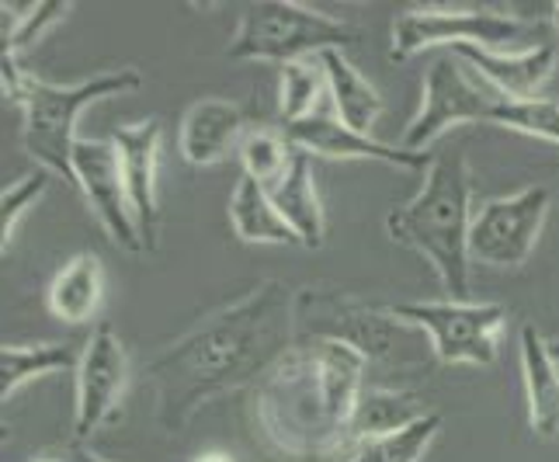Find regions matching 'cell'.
Wrapping results in <instances>:
<instances>
[{
	"mask_svg": "<svg viewBox=\"0 0 559 462\" xmlns=\"http://www.w3.org/2000/svg\"><path fill=\"white\" fill-rule=\"evenodd\" d=\"M317 60L323 67L326 94H331V102H334V108L341 115V122L369 137V129L376 126V119L382 115V94L355 70V63L348 60V56H344V49H331V52L317 56Z\"/></svg>",
	"mask_w": 559,
	"mask_h": 462,
	"instance_id": "20",
	"label": "cell"
},
{
	"mask_svg": "<svg viewBox=\"0 0 559 462\" xmlns=\"http://www.w3.org/2000/svg\"><path fill=\"white\" fill-rule=\"evenodd\" d=\"M493 126L525 132V137H538L559 146V102L552 98H508L500 105Z\"/></svg>",
	"mask_w": 559,
	"mask_h": 462,
	"instance_id": "27",
	"label": "cell"
},
{
	"mask_svg": "<svg viewBox=\"0 0 559 462\" xmlns=\"http://www.w3.org/2000/svg\"><path fill=\"white\" fill-rule=\"evenodd\" d=\"M361 32L341 17H331L296 0H261L247 4L240 25L226 46L237 63H302L331 49H348Z\"/></svg>",
	"mask_w": 559,
	"mask_h": 462,
	"instance_id": "6",
	"label": "cell"
},
{
	"mask_svg": "<svg viewBox=\"0 0 559 462\" xmlns=\"http://www.w3.org/2000/svg\"><path fill=\"white\" fill-rule=\"evenodd\" d=\"M508 94H500L490 81H484L469 63L459 56H438L424 81V105L414 115V122L403 132V150L428 153V146L455 126L490 122L497 119Z\"/></svg>",
	"mask_w": 559,
	"mask_h": 462,
	"instance_id": "7",
	"label": "cell"
},
{
	"mask_svg": "<svg viewBox=\"0 0 559 462\" xmlns=\"http://www.w3.org/2000/svg\"><path fill=\"white\" fill-rule=\"evenodd\" d=\"M552 25H556V32H559V4H552Z\"/></svg>",
	"mask_w": 559,
	"mask_h": 462,
	"instance_id": "32",
	"label": "cell"
},
{
	"mask_svg": "<svg viewBox=\"0 0 559 462\" xmlns=\"http://www.w3.org/2000/svg\"><path fill=\"white\" fill-rule=\"evenodd\" d=\"M522 376L528 396V425L538 438L559 435V362L549 341L532 323L522 327Z\"/></svg>",
	"mask_w": 559,
	"mask_h": 462,
	"instance_id": "18",
	"label": "cell"
},
{
	"mask_svg": "<svg viewBox=\"0 0 559 462\" xmlns=\"http://www.w3.org/2000/svg\"><path fill=\"white\" fill-rule=\"evenodd\" d=\"M237 153H240V164H243V178L258 181L261 188H275L285 178L288 164H293L296 146L285 132L250 129Z\"/></svg>",
	"mask_w": 559,
	"mask_h": 462,
	"instance_id": "24",
	"label": "cell"
},
{
	"mask_svg": "<svg viewBox=\"0 0 559 462\" xmlns=\"http://www.w3.org/2000/svg\"><path fill=\"white\" fill-rule=\"evenodd\" d=\"M73 170H76V191L87 199L91 213L105 226L108 240L115 247L129 250V254H146L136 220H132V209H129V191H126L115 143L81 140L73 150Z\"/></svg>",
	"mask_w": 559,
	"mask_h": 462,
	"instance_id": "12",
	"label": "cell"
},
{
	"mask_svg": "<svg viewBox=\"0 0 559 462\" xmlns=\"http://www.w3.org/2000/svg\"><path fill=\"white\" fill-rule=\"evenodd\" d=\"M365 362L337 341H296L250 390V425L275 455L331 462L352 455V414L365 393Z\"/></svg>",
	"mask_w": 559,
	"mask_h": 462,
	"instance_id": "2",
	"label": "cell"
},
{
	"mask_svg": "<svg viewBox=\"0 0 559 462\" xmlns=\"http://www.w3.org/2000/svg\"><path fill=\"white\" fill-rule=\"evenodd\" d=\"M473 175L462 150L435 153V164L417 196L385 216L390 237L435 268L449 299L469 303V229H473Z\"/></svg>",
	"mask_w": 559,
	"mask_h": 462,
	"instance_id": "3",
	"label": "cell"
},
{
	"mask_svg": "<svg viewBox=\"0 0 559 462\" xmlns=\"http://www.w3.org/2000/svg\"><path fill=\"white\" fill-rule=\"evenodd\" d=\"M282 132L293 140L296 150L310 153V157H334V161H379L390 167H403V170H424L428 175L435 164V153H414L403 146H390L379 143L365 132H355L352 126H344L341 119H331V115H310L296 126H282Z\"/></svg>",
	"mask_w": 559,
	"mask_h": 462,
	"instance_id": "14",
	"label": "cell"
},
{
	"mask_svg": "<svg viewBox=\"0 0 559 462\" xmlns=\"http://www.w3.org/2000/svg\"><path fill=\"white\" fill-rule=\"evenodd\" d=\"M229 223H234V234L247 244H299L293 226L282 220L272 196H267V188L250 178H240L234 196H229Z\"/></svg>",
	"mask_w": 559,
	"mask_h": 462,
	"instance_id": "23",
	"label": "cell"
},
{
	"mask_svg": "<svg viewBox=\"0 0 559 462\" xmlns=\"http://www.w3.org/2000/svg\"><path fill=\"white\" fill-rule=\"evenodd\" d=\"M84 348L67 341H46V344H4L0 348V400H11L17 390L32 379H43L52 372H76Z\"/></svg>",
	"mask_w": 559,
	"mask_h": 462,
	"instance_id": "22",
	"label": "cell"
},
{
	"mask_svg": "<svg viewBox=\"0 0 559 462\" xmlns=\"http://www.w3.org/2000/svg\"><path fill=\"white\" fill-rule=\"evenodd\" d=\"M35 462H63V459H35Z\"/></svg>",
	"mask_w": 559,
	"mask_h": 462,
	"instance_id": "34",
	"label": "cell"
},
{
	"mask_svg": "<svg viewBox=\"0 0 559 462\" xmlns=\"http://www.w3.org/2000/svg\"><path fill=\"white\" fill-rule=\"evenodd\" d=\"M247 137V111L226 98H202L181 119V157L191 167H212L240 150Z\"/></svg>",
	"mask_w": 559,
	"mask_h": 462,
	"instance_id": "16",
	"label": "cell"
},
{
	"mask_svg": "<svg viewBox=\"0 0 559 462\" xmlns=\"http://www.w3.org/2000/svg\"><path fill=\"white\" fill-rule=\"evenodd\" d=\"M160 140H164V126L157 119L119 126L111 132V143L119 150L126 191H129V209L132 220H136L146 254L160 247V196H157Z\"/></svg>",
	"mask_w": 559,
	"mask_h": 462,
	"instance_id": "13",
	"label": "cell"
},
{
	"mask_svg": "<svg viewBox=\"0 0 559 462\" xmlns=\"http://www.w3.org/2000/svg\"><path fill=\"white\" fill-rule=\"evenodd\" d=\"M195 462H234L226 452H205V455H199Z\"/></svg>",
	"mask_w": 559,
	"mask_h": 462,
	"instance_id": "31",
	"label": "cell"
},
{
	"mask_svg": "<svg viewBox=\"0 0 559 462\" xmlns=\"http://www.w3.org/2000/svg\"><path fill=\"white\" fill-rule=\"evenodd\" d=\"M538 25L514 14H497L484 8H407L393 25V60H411L424 49L484 46L500 49L535 38Z\"/></svg>",
	"mask_w": 559,
	"mask_h": 462,
	"instance_id": "8",
	"label": "cell"
},
{
	"mask_svg": "<svg viewBox=\"0 0 559 462\" xmlns=\"http://www.w3.org/2000/svg\"><path fill=\"white\" fill-rule=\"evenodd\" d=\"M549 348H552V355H556V362H559V341H549Z\"/></svg>",
	"mask_w": 559,
	"mask_h": 462,
	"instance_id": "33",
	"label": "cell"
},
{
	"mask_svg": "<svg viewBox=\"0 0 559 462\" xmlns=\"http://www.w3.org/2000/svg\"><path fill=\"white\" fill-rule=\"evenodd\" d=\"M275 209L282 213V220L293 226V234L299 237L302 247H323L326 240V216H323V202H320V191L313 181V157L310 153L296 150L293 164H288L285 178L267 188Z\"/></svg>",
	"mask_w": 559,
	"mask_h": 462,
	"instance_id": "17",
	"label": "cell"
},
{
	"mask_svg": "<svg viewBox=\"0 0 559 462\" xmlns=\"http://www.w3.org/2000/svg\"><path fill=\"white\" fill-rule=\"evenodd\" d=\"M296 344V293L267 279L146 362L164 435H181L205 403L254 390Z\"/></svg>",
	"mask_w": 559,
	"mask_h": 462,
	"instance_id": "1",
	"label": "cell"
},
{
	"mask_svg": "<svg viewBox=\"0 0 559 462\" xmlns=\"http://www.w3.org/2000/svg\"><path fill=\"white\" fill-rule=\"evenodd\" d=\"M105 299V268L94 254H76L49 282V313L63 323H87L98 317Z\"/></svg>",
	"mask_w": 559,
	"mask_h": 462,
	"instance_id": "21",
	"label": "cell"
},
{
	"mask_svg": "<svg viewBox=\"0 0 559 462\" xmlns=\"http://www.w3.org/2000/svg\"><path fill=\"white\" fill-rule=\"evenodd\" d=\"M549 205L552 196L546 185H532L518 196L484 202L473 216L469 258L487 268H522L543 237Z\"/></svg>",
	"mask_w": 559,
	"mask_h": 462,
	"instance_id": "10",
	"label": "cell"
},
{
	"mask_svg": "<svg viewBox=\"0 0 559 462\" xmlns=\"http://www.w3.org/2000/svg\"><path fill=\"white\" fill-rule=\"evenodd\" d=\"M320 94H326V76H323L320 60L285 63L282 67V98H278L282 126H296L302 119H310Z\"/></svg>",
	"mask_w": 559,
	"mask_h": 462,
	"instance_id": "26",
	"label": "cell"
},
{
	"mask_svg": "<svg viewBox=\"0 0 559 462\" xmlns=\"http://www.w3.org/2000/svg\"><path fill=\"white\" fill-rule=\"evenodd\" d=\"M143 84V76L126 67L115 73H98L81 84H49L43 76H32L14 52H4V94L25 111V150L28 157L43 164L46 175L63 178L76 188L73 150L81 143L76 119L81 111L102 98L129 94Z\"/></svg>",
	"mask_w": 559,
	"mask_h": 462,
	"instance_id": "4",
	"label": "cell"
},
{
	"mask_svg": "<svg viewBox=\"0 0 559 462\" xmlns=\"http://www.w3.org/2000/svg\"><path fill=\"white\" fill-rule=\"evenodd\" d=\"M462 63H469L484 81H490L508 98H538V91L556 73V46L538 43L522 52H497L484 46H455L449 49Z\"/></svg>",
	"mask_w": 559,
	"mask_h": 462,
	"instance_id": "15",
	"label": "cell"
},
{
	"mask_svg": "<svg viewBox=\"0 0 559 462\" xmlns=\"http://www.w3.org/2000/svg\"><path fill=\"white\" fill-rule=\"evenodd\" d=\"M296 341H337L365 362L393 365L400 372L428 369L435 348L420 327L393 317L385 306H369L331 285L296 288Z\"/></svg>",
	"mask_w": 559,
	"mask_h": 462,
	"instance_id": "5",
	"label": "cell"
},
{
	"mask_svg": "<svg viewBox=\"0 0 559 462\" xmlns=\"http://www.w3.org/2000/svg\"><path fill=\"white\" fill-rule=\"evenodd\" d=\"M63 462H108V459H102L94 449H87L84 441H70L67 452H63Z\"/></svg>",
	"mask_w": 559,
	"mask_h": 462,
	"instance_id": "30",
	"label": "cell"
},
{
	"mask_svg": "<svg viewBox=\"0 0 559 462\" xmlns=\"http://www.w3.org/2000/svg\"><path fill=\"white\" fill-rule=\"evenodd\" d=\"M431 411L424 407V400L407 390H365L358 396V407L352 414V449L365 446V441L393 438L400 431H407L417 425L420 417H428Z\"/></svg>",
	"mask_w": 559,
	"mask_h": 462,
	"instance_id": "19",
	"label": "cell"
},
{
	"mask_svg": "<svg viewBox=\"0 0 559 462\" xmlns=\"http://www.w3.org/2000/svg\"><path fill=\"white\" fill-rule=\"evenodd\" d=\"M393 317L420 327L431 337L441 365H493L497 337L508 323V306L497 303H393Z\"/></svg>",
	"mask_w": 559,
	"mask_h": 462,
	"instance_id": "9",
	"label": "cell"
},
{
	"mask_svg": "<svg viewBox=\"0 0 559 462\" xmlns=\"http://www.w3.org/2000/svg\"><path fill=\"white\" fill-rule=\"evenodd\" d=\"M73 4H63V0H46V4H32L28 11H22V22H17L8 35H4V52H22L28 46H35L52 25H60L67 11Z\"/></svg>",
	"mask_w": 559,
	"mask_h": 462,
	"instance_id": "29",
	"label": "cell"
},
{
	"mask_svg": "<svg viewBox=\"0 0 559 462\" xmlns=\"http://www.w3.org/2000/svg\"><path fill=\"white\" fill-rule=\"evenodd\" d=\"M46 188H49L46 170H38V175H28L22 181H14L11 188H4V196H0V234H4V254H8V244L14 240L17 223L32 213V205L46 196Z\"/></svg>",
	"mask_w": 559,
	"mask_h": 462,
	"instance_id": "28",
	"label": "cell"
},
{
	"mask_svg": "<svg viewBox=\"0 0 559 462\" xmlns=\"http://www.w3.org/2000/svg\"><path fill=\"white\" fill-rule=\"evenodd\" d=\"M129 382V355L111 323H98L84 341V355L76 365V400H73V441L98 435L111 414L119 411Z\"/></svg>",
	"mask_w": 559,
	"mask_h": 462,
	"instance_id": "11",
	"label": "cell"
},
{
	"mask_svg": "<svg viewBox=\"0 0 559 462\" xmlns=\"http://www.w3.org/2000/svg\"><path fill=\"white\" fill-rule=\"evenodd\" d=\"M438 431H441V414L431 411L428 417H420L417 425L393 438L365 441L344 462H420L424 452L431 449V441L438 438Z\"/></svg>",
	"mask_w": 559,
	"mask_h": 462,
	"instance_id": "25",
	"label": "cell"
}]
</instances>
